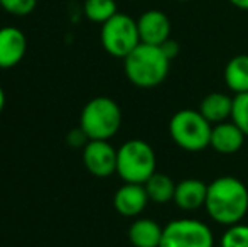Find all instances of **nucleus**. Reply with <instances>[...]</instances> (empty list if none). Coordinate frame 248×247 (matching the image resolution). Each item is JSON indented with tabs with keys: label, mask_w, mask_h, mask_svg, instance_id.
I'll list each match as a JSON object with an SVG mask.
<instances>
[{
	"label": "nucleus",
	"mask_w": 248,
	"mask_h": 247,
	"mask_svg": "<svg viewBox=\"0 0 248 247\" xmlns=\"http://www.w3.org/2000/svg\"><path fill=\"white\" fill-rule=\"evenodd\" d=\"M176 2H191V0H176Z\"/></svg>",
	"instance_id": "a878e982"
},
{
	"label": "nucleus",
	"mask_w": 248,
	"mask_h": 247,
	"mask_svg": "<svg viewBox=\"0 0 248 247\" xmlns=\"http://www.w3.org/2000/svg\"><path fill=\"white\" fill-rule=\"evenodd\" d=\"M232 120L248 135V92L238 93L233 99Z\"/></svg>",
	"instance_id": "aec40b11"
},
{
	"label": "nucleus",
	"mask_w": 248,
	"mask_h": 247,
	"mask_svg": "<svg viewBox=\"0 0 248 247\" xmlns=\"http://www.w3.org/2000/svg\"><path fill=\"white\" fill-rule=\"evenodd\" d=\"M215 237L204 222L196 218H176L162 229L159 247H213Z\"/></svg>",
	"instance_id": "0eeeda50"
},
{
	"label": "nucleus",
	"mask_w": 248,
	"mask_h": 247,
	"mask_svg": "<svg viewBox=\"0 0 248 247\" xmlns=\"http://www.w3.org/2000/svg\"><path fill=\"white\" fill-rule=\"evenodd\" d=\"M162 229L152 218H137L128 229V239L134 247H159Z\"/></svg>",
	"instance_id": "4468645a"
},
{
	"label": "nucleus",
	"mask_w": 248,
	"mask_h": 247,
	"mask_svg": "<svg viewBox=\"0 0 248 247\" xmlns=\"http://www.w3.org/2000/svg\"><path fill=\"white\" fill-rule=\"evenodd\" d=\"M233 99L226 93H209L201 100L199 112L206 117L211 124L226 122L228 117H232Z\"/></svg>",
	"instance_id": "2eb2a0df"
},
{
	"label": "nucleus",
	"mask_w": 248,
	"mask_h": 247,
	"mask_svg": "<svg viewBox=\"0 0 248 247\" xmlns=\"http://www.w3.org/2000/svg\"><path fill=\"white\" fill-rule=\"evenodd\" d=\"M157 158L152 146L142 139H130L117 149V175L124 183L144 185L155 173Z\"/></svg>",
	"instance_id": "20e7f679"
},
{
	"label": "nucleus",
	"mask_w": 248,
	"mask_h": 247,
	"mask_svg": "<svg viewBox=\"0 0 248 247\" xmlns=\"http://www.w3.org/2000/svg\"><path fill=\"white\" fill-rule=\"evenodd\" d=\"M160 49L164 51V54H166L167 58H169L170 61L174 60V58L179 54V51H181V48H179V43L177 41H174V39H167L164 44H160Z\"/></svg>",
	"instance_id": "5701e85b"
},
{
	"label": "nucleus",
	"mask_w": 248,
	"mask_h": 247,
	"mask_svg": "<svg viewBox=\"0 0 248 247\" xmlns=\"http://www.w3.org/2000/svg\"><path fill=\"white\" fill-rule=\"evenodd\" d=\"M149 195L144 185L124 183L113 195V207L124 217H137L145 210Z\"/></svg>",
	"instance_id": "9b49d317"
},
{
	"label": "nucleus",
	"mask_w": 248,
	"mask_h": 247,
	"mask_svg": "<svg viewBox=\"0 0 248 247\" xmlns=\"http://www.w3.org/2000/svg\"><path fill=\"white\" fill-rule=\"evenodd\" d=\"M86 19L96 24H105L118 12L115 0H85L83 5Z\"/></svg>",
	"instance_id": "a211bd4d"
},
{
	"label": "nucleus",
	"mask_w": 248,
	"mask_h": 247,
	"mask_svg": "<svg viewBox=\"0 0 248 247\" xmlns=\"http://www.w3.org/2000/svg\"><path fill=\"white\" fill-rule=\"evenodd\" d=\"M37 0H0V7L10 16L24 17L34 12Z\"/></svg>",
	"instance_id": "412c9836"
},
{
	"label": "nucleus",
	"mask_w": 248,
	"mask_h": 247,
	"mask_svg": "<svg viewBox=\"0 0 248 247\" xmlns=\"http://www.w3.org/2000/svg\"><path fill=\"white\" fill-rule=\"evenodd\" d=\"M83 165L96 178L117 173V149L108 141H88L83 148Z\"/></svg>",
	"instance_id": "6e6552de"
},
{
	"label": "nucleus",
	"mask_w": 248,
	"mask_h": 247,
	"mask_svg": "<svg viewBox=\"0 0 248 247\" xmlns=\"http://www.w3.org/2000/svg\"><path fill=\"white\" fill-rule=\"evenodd\" d=\"M170 60L160 46L140 43L124 60V69L128 82L139 88H155L169 75Z\"/></svg>",
	"instance_id": "f03ea898"
},
{
	"label": "nucleus",
	"mask_w": 248,
	"mask_h": 247,
	"mask_svg": "<svg viewBox=\"0 0 248 247\" xmlns=\"http://www.w3.org/2000/svg\"><path fill=\"white\" fill-rule=\"evenodd\" d=\"M88 135L85 134V131H83L81 127H76L73 129L71 132L68 134V142L69 146H73V148H85L86 144H88Z\"/></svg>",
	"instance_id": "4be33fe9"
},
{
	"label": "nucleus",
	"mask_w": 248,
	"mask_h": 247,
	"mask_svg": "<svg viewBox=\"0 0 248 247\" xmlns=\"http://www.w3.org/2000/svg\"><path fill=\"white\" fill-rule=\"evenodd\" d=\"M27 51L26 34L12 26L0 27V69H10L24 60Z\"/></svg>",
	"instance_id": "9d476101"
},
{
	"label": "nucleus",
	"mask_w": 248,
	"mask_h": 247,
	"mask_svg": "<svg viewBox=\"0 0 248 247\" xmlns=\"http://www.w3.org/2000/svg\"><path fill=\"white\" fill-rule=\"evenodd\" d=\"M225 83L232 92H248V54H238L232 58L225 68Z\"/></svg>",
	"instance_id": "dca6fc26"
},
{
	"label": "nucleus",
	"mask_w": 248,
	"mask_h": 247,
	"mask_svg": "<svg viewBox=\"0 0 248 247\" xmlns=\"http://www.w3.org/2000/svg\"><path fill=\"white\" fill-rule=\"evenodd\" d=\"M221 247H248V225H230L221 237Z\"/></svg>",
	"instance_id": "6ab92c4d"
},
{
	"label": "nucleus",
	"mask_w": 248,
	"mask_h": 247,
	"mask_svg": "<svg viewBox=\"0 0 248 247\" xmlns=\"http://www.w3.org/2000/svg\"><path fill=\"white\" fill-rule=\"evenodd\" d=\"M3 109H5V92H3L2 85H0V114L3 112Z\"/></svg>",
	"instance_id": "393cba45"
},
{
	"label": "nucleus",
	"mask_w": 248,
	"mask_h": 247,
	"mask_svg": "<svg viewBox=\"0 0 248 247\" xmlns=\"http://www.w3.org/2000/svg\"><path fill=\"white\" fill-rule=\"evenodd\" d=\"M206 195H208V185L206 183L196 178H187L176 185L174 203L184 212H194L204 207Z\"/></svg>",
	"instance_id": "ddd939ff"
},
{
	"label": "nucleus",
	"mask_w": 248,
	"mask_h": 247,
	"mask_svg": "<svg viewBox=\"0 0 248 247\" xmlns=\"http://www.w3.org/2000/svg\"><path fill=\"white\" fill-rule=\"evenodd\" d=\"M122 125V110L110 97H95L83 107L79 115V127L90 141H108Z\"/></svg>",
	"instance_id": "7ed1b4c3"
},
{
	"label": "nucleus",
	"mask_w": 248,
	"mask_h": 247,
	"mask_svg": "<svg viewBox=\"0 0 248 247\" xmlns=\"http://www.w3.org/2000/svg\"><path fill=\"white\" fill-rule=\"evenodd\" d=\"M101 46L110 56L125 58L140 44L137 20L127 14L117 12L111 19L101 24Z\"/></svg>",
	"instance_id": "423d86ee"
},
{
	"label": "nucleus",
	"mask_w": 248,
	"mask_h": 247,
	"mask_svg": "<svg viewBox=\"0 0 248 247\" xmlns=\"http://www.w3.org/2000/svg\"><path fill=\"white\" fill-rule=\"evenodd\" d=\"M245 132L235 122H219L211 131V146L219 154H235L245 142Z\"/></svg>",
	"instance_id": "f8f14e48"
},
{
	"label": "nucleus",
	"mask_w": 248,
	"mask_h": 247,
	"mask_svg": "<svg viewBox=\"0 0 248 247\" xmlns=\"http://www.w3.org/2000/svg\"><path fill=\"white\" fill-rule=\"evenodd\" d=\"M206 212L221 225H235L248 212V188L233 176H219L208 185Z\"/></svg>",
	"instance_id": "f257e3e1"
},
{
	"label": "nucleus",
	"mask_w": 248,
	"mask_h": 247,
	"mask_svg": "<svg viewBox=\"0 0 248 247\" xmlns=\"http://www.w3.org/2000/svg\"><path fill=\"white\" fill-rule=\"evenodd\" d=\"M213 125L199 110L184 109L172 115L169 132L172 141L184 151H202L211 142Z\"/></svg>",
	"instance_id": "39448f33"
},
{
	"label": "nucleus",
	"mask_w": 248,
	"mask_h": 247,
	"mask_svg": "<svg viewBox=\"0 0 248 247\" xmlns=\"http://www.w3.org/2000/svg\"><path fill=\"white\" fill-rule=\"evenodd\" d=\"M232 5H235L236 9H242V10H248V0H228Z\"/></svg>",
	"instance_id": "b1692460"
},
{
	"label": "nucleus",
	"mask_w": 248,
	"mask_h": 247,
	"mask_svg": "<svg viewBox=\"0 0 248 247\" xmlns=\"http://www.w3.org/2000/svg\"><path fill=\"white\" fill-rule=\"evenodd\" d=\"M144 186H145V190H147L149 200L155 201V203H167V201L174 200L176 183L167 175H162V173L155 171L147 181L144 183Z\"/></svg>",
	"instance_id": "f3484780"
},
{
	"label": "nucleus",
	"mask_w": 248,
	"mask_h": 247,
	"mask_svg": "<svg viewBox=\"0 0 248 247\" xmlns=\"http://www.w3.org/2000/svg\"><path fill=\"white\" fill-rule=\"evenodd\" d=\"M140 43L160 46L170 37V20L162 10H147L137 20Z\"/></svg>",
	"instance_id": "1a4fd4ad"
}]
</instances>
